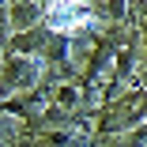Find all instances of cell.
I'll use <instances>...</instances> for the list:
<instances>
[{
  "instance_id": "6da1fadb",
  "label": "cell",
  "mask_w": 147,
  "mask_h": 147,
  "mask_svg": "<svg viewBox=\"0 0 147 147\" xmlns=\"http://www.w3.org/2000/svg\"><path fill=\"white\" fill-rule=\"evenodd\" d=\"M91 19H94V15H91V8H87L83 0H57V4L49 8V26L61 30V34L79 30V26H87Z\"/></svg>"
}]
</instances>
